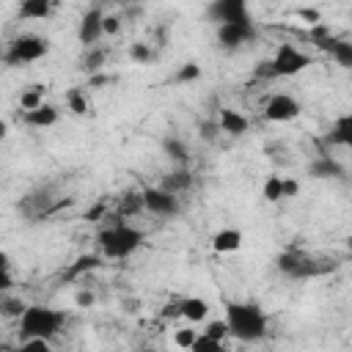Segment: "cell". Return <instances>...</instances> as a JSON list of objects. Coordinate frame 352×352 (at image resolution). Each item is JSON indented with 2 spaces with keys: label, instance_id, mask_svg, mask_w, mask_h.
<instances>
[{
  "label": "cell",
  "instance_id": "6da1fadb",
  "mask_svg": "<svg viewBox=\"0 0 352 352\" xmlns=\"http://www.w3.org/2000/svg\"><path fill=\"white\" fill-rule=\"evenodd\" d=\"M143 239H146L143 231L129 226V223H124V217L116 214V212L113 214L107 212L104 228L96 234V245H99L104 258H126L143 245Z\"/></svg>",
  "mask_w": 352,
  "mask_h": 352
},
{
  "label": "cell",
  "instance_id": "7a4b0ae2",
  "mask_svg": "<svg viewBox=\"0 0 352 352\" xmlns=\"http://www.w3.org/2000/svg\"><path fill=\"white\" fill-rule=\"evenodd\" d=\"M226 324H228V336H234L245 344H253V341L264 338V333H267V316L256 302H228Z\"/></svg>",
  "mask_w": 352,
  "mask_h": 352
},
{
  "label": "cell",
  "instance_id": "3957f363",
  "mask_svg": "<svg viewBox=\"0 0 352 352\" xmlns=\"http://www.w3.org/2000/svg\"><path fill=\"white\" fill-rule=\"evenodd\" d=\"M66 322V314L50 305H25L19 314V336H41V338H55Z\"/></svg>",
  "mask_w": 352,
  "mask_h": 352
},
{
  "label": "cell",
  "instance_id": "277c9868",
  "mask_svg": "<svg viewBox=\"0 0 352 352\" xmlns=\"http://www.w3.org/2000/svg\"><path fill=\"white\" fill-rule=\"evenodd\" d=\"M50 52V41L44 36H36V33H22L16 38L8 41L6 52H3V60L8 66H22V63H36L41 60L44 55Z\"/></svg>",
  "mask_w": 352,
  "mask_h": 352
},
{
  "label": "cell",
  "instance_id": "5b68a950",
  "mask_svg": "<svg viewBox=\"0 0 352 352\" xmlns=\"http://www.w3.org/2000/svg\"><path fill=\"white\" fill-rule=\"evenodd\" d=\"M270 63H272L275 77H294V74H300L302 69H308V66L314 63V58H311L308 52H302L300 47L283 41V44H278V50H275V55L270 58Z\"/></svg>",
  "mask_w": 352,
  "mask_h": 352
},
{
  "label": "cell",
  "instance_id": "8992f818",
  "mask_svg": "<svg viewBox=\"0 0 352 352\" xmlns=\"http://www.w3.org/2000/svg\"><path fill=\"white\" fill-rule=\"evenodd\" d=\"M256 38V25L253 19H242V22H220L217 25V44L228 52L239 50L242 44H250Z\"/></svg>",
  "mask_w": 352,
  "mask_h": 352
},
{
  "label": "cell",
  "instance_id": "52a82bcc",
  "mask_svg": "<svg viewBox=\"0 0 352 352\" xmlns=\"http://www.w3.org/2000/svg\"><path fill=\"white\" fill-rule=\"evenodd\" d=\"M143 209L157 214V217H173L179 214V195L162 190V187H143Z\"/></svg>",
  "mask_w": 352,
  "mask_h": 352
},
{
  "label": "cell",
  "instance_id": "ba28073f",
  "mask_svg": "<svg viewBox=\"0 0 352 352\" xmlns=\"http://www.w3.org/2000/svg\"><path fill=\"white\" fill-rule=\"evenodd\" d=\"M300 110L302 107L292 94H272L264 104V118L272 124H286V121H294L300 116Z\"/></svg>",
  "mask_w": 352,
  "mask_h": 352
},
{
  "label": "cell",
  "instance_id": "9c48e42d",
  "mask_svg": "<svg viewBox=\"0 0 352 352\" xmlns=\"http://www.w3.org/2000/svg\"><path fill=\"white\" fill-rule=\"evenodd\" d=\"M206 16L212 22H242V19H253L248 0H209L206 6Z\"/></svg>",
  "mask_w": 352,
  "mask_h": 352
},
{
  "label": "cell",
  "instance_id": "30bf717a",
  "mask_svg": "<svg viewBox=\"0 0 352 352\" xmlns=\"http://www.w3.org/2000/svg\"><path fill=\"white\" fill-rule=\"evenodd\" d=\"M102 16H104L102 6H91V8L80 16V28H77L80 44L91 47V44H96V41L102 38Z\"/></svg>",
  "mask_w": 352,
  "mask_h": 352
},
{
  "label": "cell",
  "instance_id": "8fae6325",
  "mask_svg": "<svg viewBox=\"0 0 352 352\" xmlns=\"http://www.w3.org/2000/svg\"><path fill=\"white\" fill-rule=\"evenodd\" d=\"M217 126H220V132H226V135H231V138H239V135H245V132L250 129V121H248L239 110H234V107H220V113H217Z\"/></svg>",
  "mask_w": 352,
  "mask_h": 352
},
{
  "label": "cell",
  "instance_id": "7c38bea8",
  "mask_svg": "<svg viewBox=\"0 0 352 352\" xmlns=\"http://www.w3.org/2000/svg\"><path fill=\"white\" fill-rule=\"evenodd\" d=\"M22 121L33 129H47V126H55L58 124V107L50 104V102H41L38 107L33 110H25L22 113Z\"/></svg>",
  "mask_w": 352,
  "mask_h": 352
},
{
  "label": "cell",
  "instance_id": "4fadbf2b",
  "mask_svg": "<svg viewBox=\"0 0 352 352\" xmlns=\"http://www.w3.org/2000/svg\"><path fill=\"white\" fill-rule=\"evenodd\" d=\"M160 187L168 190V192H173V195H182V192H187V190L192 187V173H190L184 165H176L173 170H168V173L160 179Z\"/></svg>",
  "mask_w": 352,
  "mask_h": 352
},
{
  "label": "cell",
  "instance_id": "5bb4252c",
  "mask_svg": "<svg viewBox=\"0 0 352 352\" xmlns=\"http://www.w3.org/2000/svg\"><path fill=\"white\" fill-rule=\"evenodd\" d=\"M50 209H52L50 192H30L19 201V212H25L28 217H50Z\"/></svg>",
  "mask_w": 352,
  "mask_h": 352
},
{
  "label": "cell",
  "instance_id": "9a60e30c",
  "mask_svg": "<svg viewBox=\"0 0 352 352\" xmlns=\"http://www.w3.org/2000/svg\"><path fill=\"white\" fill-rule=\"evenodd\" d=\"M308 173L314 179H341L344 176V165L338 160H333L330 154H322L316 157L311 165H308Z\"/></svg>",
  "mask_w": 352,
  "mask_h": 352
},
{
  "label": "cell",
  "instance_id": "2e32d148",
  "mask_svg": "<svg viewBox=\"0 0 352 352\" xmlns=\"http://www.w3.org/2000/svg\"><path fill=\"white\" fill-rule=\"evenodd\" d=\"M104 264V256H99V253H82V256H77L74 258V264L66 270V280H77L80 275H85V272H96L99 267Z\"/></svg>",
  "mask_w": 352,
  "mask_h": 352
},
{
  "label": "cell",
  "instance_id": "e0dca14e",
  "mask_svg": "<svg viewBox=\"0 0 352 352\" xmlns=\"http://www.w3.org/2000/svg\"><path fill=\"white\" fill-rule=\"evenodd\" d=\"M179 308H182V319H187L190 324L206 322V316H209V302L204 297H184V300H179Z\"/></svg>",
  "mask_w": 352,
  "mask_h": 352
},
{
  "label": "cell",
  "instance_id": "ac0fdd59",
  "mask_svg": "<svg viewBox=\"0 0 352 352\" xmlns=\"http://www.w3.org/2000/svg\"><path fill=\"white\" fill-rule=\"evenodd\" d=\"M242 248V231L239 228H220L212 236V250L214 253H234Z\"/></svg>",
  "mask_w": 352,
  "mask_h": 352
},
{
  "label": "cell",
  "instance_id": "d6986e66",
  "mask_svg": "<svg viewBox=\"0 0 352 352\" xmlns=\"http://www.w3.org/2000/svg\"><path fill=\"white\" fill-rule=\"evenodd\" d=\"M327 143L330 146H349L352 143V116L344 113L333 121L330 132H327Z\"/></svg>",
  "mask_w": 352,
  "mask_h": 352
},
{
  "label": "cell",
  "instance_id": "ffe728a7",
  "mask_svg": "<svg viewBox=\"0 0 352 352\" xmlns=\"http://www.w3.org/2000/svg\"><path fill=\"white\" fill-rule=\"evenodd\" d=\"M55 0H19V19H47Z\"/></svg>",
  "mask_w": 352,
  "mask_h": 352
},
{
  "label": "cell",
  "instance_id": "44dd1931",
  "mask_svg": "<svg viewBox=\"0 0 352 352\" xmlns=\"http://www.w3.org/2000/svg\"><path fill=\"white\" fill-rule=\"evenodd\" d=\"M143 212V192L140 190H126L121 198H118V204H116V214H121L124 220L126 217H135V214H140Z\"/></svg>",
  "mask_w": 352,
  "mask_h": 352
},
{
  "label": "cell",
  "instance_id": "7402d4cb",
  "mask_svg": "<svg viewBox=\"0 0 352 352\" xmlns=\"http://www.w3.org/2000/svg\"><path fill=\"white\" fill-rule=\"evenodd\" d=\"M162 151H165V157H168L170 162H176V165H187V162H190V148H187V143H184L182 138H176V135H168V138L162 140Z\"/></svg>",
  "mask_w": 352,
  "mask_h": 352
},
{
  "label": "cell",
  "instance_id": "603a6c76",
  "mask_svg": "<svg viewBox=\"0 0 352 352\" xmlns=\"http://www.w3.org/2000/svg\"><path fill=\"white\" fill-rule=\"evenodd\" d=\"M308 38H311V44H314V47H319L322 52H330V47L336 44V38H338V36H333L327 25L316 22V25H308Z\"/></svg>",
  "mask_w": 352,
  "mask_h": 352
},
{
  "label": "cell",
  "instance_id": "cb8c5ba5",
  "mask_svg": "<svg viewBox=\"0 0 352 352\" xmlns=\"http://www.w3.org/2000/svg\"><path fill=\"white\" fill-rule=\"evenodd\" d=\"M104 60H107V47H96V44H91L88 52H85L82 60H80V69H82L85 74H94V72H99V69L104 66Z\"/></svg>",
  "mask_w": 352,
  "mask_h": 352
},
{
  "label": "cell",
  "instance_id": "d4e9b609",
  "mask_svg": "<svg viewBox=\"0 0 352 352\" xmlns=\"http://www.w3.org/2000/svg\"><path fill=\"white\" fill-rule=\"evenodd\" d=\"M341 69H352V44L346 41V38H336V44L330 47V52H327Z\"/></svg>",
  "mask_w": 352,
  "mask_h": 352
},
{
  "label": "cell",
  "instance_id": "484cf974",
  "mask_svg": "<svg viewBox=\"0 0 352 352\" xmlns=\"http://www.w3.org/2000/svg\"><path fill=\"white\" fill-rule=\"evenodd\" d=\"M261 198H264L267 204L283 201V176H278V173L267 176V182H264V187H261Z\"/></svg>",
  "mask_w": 352,
  "mask_h": 352
},
{
  "label": "cell",
  "instance_id": "4316f807",
  "mask_svg": "<svg viewBox=\"0 0 352 352\" xmlns=\"http://www.w3.org/2000/svg\"><path fill=\"white\" fill-rule=\"evenodd\" d=\"M44 85H28L25 91H22V96H19V110H33V107H38L41 102H44Z\"/></svg>",
  "mask_w": 352,
  "mask_h": 352
},
{
  "label": "cell",
  "instance_id": "83f0119b",
  "mask_svg": "<svg viewBox=\"0 0 352 352\" xmlns=\"http://www.w3.org/2000/svg\"><path fill=\"white\" fill-rule=\"evenodd\" d=\"M305 253L302 250H297V248H289V250H283L278 258H275V264H278V270L283 272V275H292V270L300 264V258H302Z\"/></svg>",
  "mask_w": 352,
  "mask_h": 352
},
{
  "label": "cell",
  "instance_id": "f1b7e54d",
  "mask_svg": "<svg viewBox=\"0 0 352 352\" xmlns=\"http://www.w3.org/2000/svg\"><path fill=\"white\" fill-rule=\"evenodd\" d=\"M66 107L74 113V116H85L88 113V99L80 88H69L66 91Z\"/></svg>",
  "mask_w": 352,
  "mask_h": 352
},
{
  "label": "cell",
  "instance_id": "f546056e",
  "mask_svg": "<svg viewBox=\"0 0 352 352\" xmlns=\"http://www.w3.org/2000/svg\"><path fill=\"white\" fill-rule=\"evenodd\" d=\"M190 349L192 352H223V341H217V338H212L206 333H198L195 341L190 344Z\"/></svg>",
  "mask_w": 352,
  "mask_h": 352
},
{
  "label": "cell",
  "instance_id": "4dcf8cb0",
  "mask_svg": "<svg viewBox=\"0 0 352 352\" xmlns=\"http://www.w3.org/2000/svg\"><path fill=\"white\" fill-rule=\"evenodd\" d=\"M179 85H187V82H198L201 80V66L198 63H184V66H179V72H176V77H173Z\"/></svg>",
  "mask_w": 352,
  "mask_h": 352
},
{
  "label": "cell",
  "instance_id": "1f68e13d",
  "mask_svg": "<svg viewBox=\"0 0 352 352\" xmlns=\"http://www.w3.org/2000/svg\"><path fill=\"white\" fill-rule=\"evenodd\" d=\"M52 341L50 338H41V336H19V349L28 352V349H38V352H50Z\"/></svg>",
  "mask_w": 352,
  "mask_h": 352
},
{
  "label": "cell",
  "instance_id": "d6a6232c",
  "mask_svg": "<svg viewBox=\"0 0 352 352\" xmlns=\"http://www.w3.org/2000/svg\"><path fill=\"white\" fill-rule=\"evenodd\" d=\"M129 58L135 63H148V60H154V50L146 41H135V44H129Z\"/></svg>",
  "mask_w": 352,
  "mask_h": 352
},
{
  "label": "cell",
  "instance_id": "836d02e7",
  "mask_svg": "<svg viewBox=\"0 0 352 352\" xmlns=\"http://www.w3.org/2000/svg\"><path fill=\"white\" fill-rule=\"evenodd\" d=\"M201 333H206V336H212V338H217V341H226V338H228V324H226V319H212V322L204 324Z\"/></svg>",
  "mask_w": 352,
  "mask_h": 352
},
{
  "label": "cell",
  "instance_id": "e575fe53",
  "mask_svg": "<svg viewBox=\"0 0 352 352\" xmlns=\"http://www.w3.org/2000/svg\"><path fill=\"white\" fill-rule=\"evenodd\" d=\"M198 135L206 140V143H214L217 135H220V126H217V118H209V121H201L198 124Z\"/></svg>",
  "mask_w": 352,
  "mask_h": 352
},
{
  "label": "cell",
  "instance_id": "d590c367",
  "mask_svg": "<svg viewBox=\"0 0 352 352\" xmlns=\"http://www.w3.org/2000/svg\"><path fill=\"white\" fill-rule=\"evenodd\" d=\"M195 336H198V330H192V327H179V330H173V344L182 346V349H190V344L195 341Z\"/></svg>",
  "mask_w": 352,
  "mask_h": 352
},
{
  "label": "cell",
  "instance_id": "8d00e7d4",
  "mask_svg": "<svg viewBox=\"0 0 352 352\" xmlns=\"http://www.w3.org/2000/svg\"><path fill=\"white\" fill-rule=\"evenodd\" d=\"M121 33V16L104 14L102 16V36H118Z\"/></svg>",
  "mask_w": 352,
  "mask_h": 352
},
{
  "label": "cell",
  "instance_id": "74e56055",
  "mask_svg": "<svg viewBox=\"0 0 352 352\" xmlns=\"http://www.w3.org/2000/svg\"><path fill=\"white\" fill-rule=\"evenodd\" d=\"M107 212H110V209H107V201H99V204H94V206L85 212V220H88V223H99V220L107 217Z\"/></svg>",
  "mask_w": 352,
  "mask_h": 352
},
{
  "label": "cell",
  "instance_id": "f35d334b",
  "mask_svg": "<svg viewBox=\"0 0 352 352\" xmlns=\"http://www.w3.org/2000/svg\"><path fill=\"white\" fill-rule=\"evenodd\" d=\"M22 311H25V302H22V300H0V314H6V316H16V319H19Z\"/></svg>",
  "mask_w": 352,
  "mask_h": 352
},
{
  "label": "cell",
  "instance_id": "ab89813d",
  "mask_svg": "<svg viewBox=\"0 0 352 352\" xmlns=\"http://www.w3.org/2000/svg\"><path fill=\"white\" fill-rule=\"evenodd\" d=\"M253 77H258V80H275L272 63H270V60H258L256 69H253Z\"/></svg>",
  "mask_w": 352,
  "mask_h": 352
},
{
  "label": "cell",
  "instance_id": "60d3db41",
  "mask_svg": "<svg viewBox=\"0 0 352 352\" xmlns=\"http://www.w3.org/2000/svg\"><path fill=\"white\" fill-rule=\"evenodd\" d=\"M74 302H77V308H91V305L96 302V294H94L91 289H80V292L74 294Z\"/></svg>",
  "mask_w": 352,
  "mask_h": 352
},
{
  "label": "cell",
  "instance_id": "b9f144b4",
  "mask_svg": "<svg viewBox=\"0 0 352 352\" xmlns=\"http://www.w3.org/2000/svg\"><path fill=\"white\" fill-rule=\"evenodd\" d=\"M297 16H300L305 25H316V22H322V16H319V11H316V8H300V11H297Z\"/></svg>",
  "mask_w": 352,
  "mask_h": 352
},
{
  "label": "cell",
  "instance_id": "7bdbcfd3",
  "mask_svg": "<svg viewBox=\"0 0 352 352\" xmlns=\"http://www.w3.org/2000/svg\"><path fill=\"white\" fill-rule=\"evenodd\" d=\"M107 82H113V77H110V74H102V72L88 74V88H99V85H107Z\"/></svg>",
  "mask_w": 352,
  "mask_h": 352
},
{
  "label": "cell",
  "instance_id": "ee69618b",
  "mask_svg": "<svg viewBox=\"0 0 352 352\" xmlns=\"http://www.w3.org/2000/svg\"><path fill=\"white\" fill-rule=\"evenodd\" d=\"M297 192H300V182L297 179H283V198H297Z\"/></svg>",
  "mask_w": 352,
  "mask_h": 352
},
{
  "label": "cell",
  "instance_id": "f6af8a7d",
  "mask_svg": "<svg viewBox=\"0 0 352 352\" xmlns=\"http://www.w3.org/2000/svg\"><path fill=\"white\" fill-rule=\"evenodd\" d=\"M162 319H179L182 316V308H179V300H173V302H168L165 308H162V314H160Z\"/></svg>",
  "mask_w": 352,
  "mask_h": 352
},
{
  "label": "cell",
  "instance_id": "bcb514c9",
  "mask_svg": "<svg viewBox=\"0 0 352 352\" xmlns=\"http://www.w3.org/2000/svg\"><path fill=\"white\" fill-rule=\"evenodd\" d=\"M14 286V278H11V272L8 270H0V294L3 292H8Z\"/></svg>",
  "mask_w": 352,
  "mask_h": 352
},
{
  "label": "cell",
  "instance_id": "7dc6e473",
  "mask_svg": "<svg viewBox=\"0 0 352 352\" xmlns=\"http://www.w3.org/2000/svg\"><path fill=\"white\" fill-rule=\"evenodd\" d=\"M8 267H11V256L0 248V270H8Z\"/></svg>",
  "mask_w": 352,
  "mask_h": 352
},
{
  "label": "cell",
  "instance_id": "c3c4849f",
  "mask_svg": "<svg viewBox=\"0 0 352 352\" xmlns=\"http://www.w3.org/2000/svg\"><path fill=\"white\" fill-rule=\"evenodd\" d=\"M6 135H8V124H6V121H3V118H0V140H3V138H6Z\"/></svg>",
  "mask_w": 352,
  "mask_h": 352
}]
</instances>
